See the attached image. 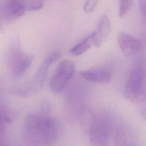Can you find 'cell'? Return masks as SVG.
<instances>
[{"mask_svg":"<svg viewBox=\"0 0 146 146\" xmlns=\"http://www.w3.org/2000/svg\"><path fill=\"white\" fill-rule=\"evenodd\" d=\"M24 130L32 142L44 145L52 143L59 134L57 121L48 113L42 111L28 115L24 122Z\"/></svg>","mask_w":146,"mask_h":146,"instance_id":"6da1fadb","label":"cell"},{"mask_svg":"<svg viewBox=\"0 0 146 146\" xmlns=\"http://www.w3.org/2000/svg\"><path fill=\"white\" fill-rule=\"evenodd\" d=\"M124 96L134 104L146 101V67L143 63H136L129 71L124 85Z\"/></svg>","mask_w":146,"mask_h":146,"instance_id":"7a4b0ae2","label":"cell"},{"mask_svg":"<svg viewBox=\"0 0 146 146\" xmlns=\"http://www.w3.org/2000/svg\"><path fill=\"white\" fill-rule=\"evenodd\" d=\"M33 59V56L22 51L19 45H14L7 57V66L10 74L14 77L21 76L29 68Z\"/></svg>","mask_w":146,"mask_h":146,"instance_id":"3957f363","label":"cell"},{"mask_svg":"<svg viewBox=\"0 0 146 146\" xmlns=\"http://www.w3.org/2000/svg\"><path fill=\"white\" fill-rule=\"evenodd\" d=\"M75 70V64L73 61L69 59L62 60L50 78V89L55 93L61 92L73 76Z\"/></svg>","mask_w":146,"mask_h":146,"instance_id":"277c9868","label":"cell"},{"mask_svg":"<svg viewBox=\"0 0 146 146\" xmlns=\"http://www.w3.org/2000/svg\"><path fill=\"white\" fill-rule=\"evenodd\" d=\"M35 0H1V15L6 22H12L30 11Z\"/></svg>","mask_w":146,"mask_h":146,"instance_id":"5b68a950","label":"cell"},{"mask_svg":"<svg viewBox=\"0 0 146 146\" xmlns=\"http://www.w3.org/2000/svg\"><path fill=\"white\" fill-rule=\"evenodd\" d=\"M110 132L108 120L103 116L95 117L90 127V140L92 146H107Z\"/></svg>","mask_w":146,"mask_h":146,"instance_id":"8992f818","label":"cell"},{"mask_svg":"<svg viewBox=\"0 0 146 146\" xmlns=\"http://www.w3.org/2000/svg\"><path fill=\"white\" fill-rule=\"evenodd\" d=\"M60 56V53L54 51L50 53L42 61L35 75L26 88L21 90L22 94H29L36 92L42 87L50 66Z\"/></svg>","mask_w":146,"mask_h":146,"instance_id":"52a82bcc","label":"cell"},{"mask_svg":"<svg viewBox=\"0 0 146 146\" xmlns=\"http://www.w3.org/2000/svg\"><path fill=\"white\" fill-rule=\"evenodd\" d=\"M80 75L88 82L105 84L111 80L112 71L108 67L101 66L83 70L80 72Z\"/></svg>","mask_w":146,"mask_h":146,"instance_id":"ba28073f","label":"cell"},{"mask_svg":"<svg viewBox=\"0 0 146 146\" xmlns=\"http://www.w3.org/2000/svg\"><path fill=\"white\" fill-rule=\"evenodd\" d=\"M117 43L123 53L128 57L137 54L141 47L138 39L125 33H120L118 35Z\"/></svg>","mask_w":146,"mask_h":146,"instance_id":"9c48e42d","label":"cell"},{"mask_svg":"<svg viewBox=\"0 0 146 146\" xmlns=\"http://www.w3.org/2000/svg\"><path fill=\"white\" fill-rule=\"evenodd\" d=\"M111 31V22L107 14H103L100 18L95 31L94 44L97 46L102 45L107 39Z\"/></svg>","mask_w":146,"mask_h":146,"instance_id":"30bf717a","label":"cell"},{"mask_svg":"<svg viewBox=\"0 0 146 146\" xmlns=\"http://www.w3.org/2000/svg\"><path fill=\"white\" fill-rule=\"evenodd\" d=\"M95 42V31L86 36L80 42L72 47L70 52L74 56H79L86 52Z\"/></svg>","mask_w":146,"mask_h":146,"instance_id":"8fae6325","label":"cell"},{"mask_svg":"<svg viewBox=\"0 0 146 146\" xmlns=\"http://www.w3.org/2000/svg\"><path fill=\"white\" fill-rule=\"evenodd\" d=\"M133 3V0H120L119 15V17H124L131 10Z\"/></svg>","mask_w":146,"mask_h":146,"instance_id":"7c38bea8","label":"cell"},{"mask_svg":"<svg viewBox=\"0 0 146 146\" xmlns=\"http://www.w3.org/2000/svg\"><path fill=\"white\" fill-rule=\"evenodd\" d=\"M99 0H86L84 4L83 9L86 13H91L96 7Z\"/></svg>","mask_w":146,"mask_h":146,"instance_id":"4fadbf2b","label":"cell"},{"mask_svg":"<svg viewBox=\"0 0 146 146\" xmlns=\"http://www.w3.org/2000/svg\"><path fill=\"white\" fill-rule=\"evenodd\" d=\"M139 7L143 23L146 26V0H139Z\"/></svg>","mask_w":146,"mask_h":146,"instance_id":"5bb4252c","label":"cell"}]
</instances>
